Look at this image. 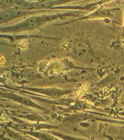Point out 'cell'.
<instances>
[{
  "label": "cell",
  "instance_id": "cell-1",
  "mask_svg": "<svg viewBox=\"0 0 124 140\" xmlns=\"http://www.w3.org/2000/svg\"><path fill=\"white\" fill-rule=\"evenodd\" d=\"M5 64V58L4 56L0 55V65H4Z\"/></svg>",
  "mask_w": 124,
  "mask_h": 140
}]
</instances>
